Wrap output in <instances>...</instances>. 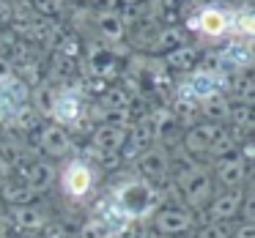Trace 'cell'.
<instances>
[{
    "label": "cell",
    "instance_id": "obj_6",
    "mask_svg": "<svg viewBox=\"0 0 255 238\" xmlns=\"http://www.w3.org/2000/svg\"><path fill=\"white\" fill-rule=\"evenodd\" d=\"M236 28H239V33L250 36L253 33V17H250V14H242V17L236 19Z\"/></svg>",
    "mask_w": 255,
    "mask_h": 238
},
{
    "label": "cell",
    "instance_id": "obj_2",
    "mask_svg": "<svg viewBox=\"0 0 255 238\" xmlns=\"http://www.w3.org/2000/svg\"><path fill=\"white\" fill-rule=\"evenodd\" d=\"M195 25H198V30H203L209 36H222L231 28V17L225 11H220V8H203Z\"/></svg>",
    "mask_w": 255,
    "mask_h": 238
},
{
    "label": "cell",
    "instance_id": "obj_1",
    "mask_svg": "<svg viewBox=\"0 0 255 238\" xmlns=\"http://www.w3.org/2000/svg\"><path fill=\"white\" fill-rule=\"evenodd\" d=\"M91 186H94V172H91L88 164H83V161H72V164L63 167L61 189H63L66 197L80 200V197H85V194L91 192Z\"/></svg>",
    "mask_w": 255,
    "mask_h": 238
},
{
    "label": "cell",
    "instance_id": "obj_4",
    "mask_svg": "<svg viewBox=\"0 0 255 238\" xmlns=\"http://www.w3.org/2000/svg\"><path fill=\"white\" fill-rule=\"evenodd\" d=\"M156 225L162 227V230H184L187 227V216L178 214V211H165V214H159V219H156Z\"/></svg>",
    "mask_w": 255,
    "mask_h": 238
},
{
    "label": "cell",
    "instance_id": "obj_7",
    "mask_svg": "<svg viewBox=\"0 0 255 238\" xmlns=\"http://www.w3.org/2000/svg\"><path fill=\"white\" fill-rule=\"evenodd\" d=\"M242 238H253V227H244V230H242Z\"/></svg>",
    "mask_w": 255,
    "mask_h": 238
},
{
    "label": "cell",
    "instance_id": "obj_5",
    "mask_svg": "<svg viewBox=\"0 0 255 238\" xmlns=\"http://www.w3.org/2000/svg\"><path fill=\"white\" fill-rule=\"evenodd\" d=\"M233 211H236V197H225V200H220V203H217V208H214V214L217 216H228V214H233Z\"/></svg>",
    "mask_w": 255,
    "mask_h": 238
},
{
    "label": "cell",
    "instance_id": "obj_3",
    "mask_svg": "<svg viewBox=\"0 0 255 238\" xmlns=\"http://www.w3.org/2000/svg\"><path fill=\"white\" fill-rule=\"evenodd\" d=\"M55 115H58V121L72 123L74 118L80 115V99H77V93H63L61 99H58V104H55Z\"/></svg>",
    "mask_w": 255,
    "mask_h": 238
}]
</instances>
